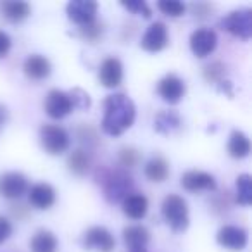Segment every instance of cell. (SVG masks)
Masks as SVG:
<instances>
[{"label":"cell","instance_id":"obj_1","mask_svg":"<svg viewBox=\"0 0 252 252\" xmlns=\"http://www.w3.org/2000/svg\"><path fill=\"white\" fill-rule=\"evenodd\" d=\"M137 107L133 100L126 94L107 95L104 100V118H102V130L111 137L125 133L135 123Z\"/></svg>","mask_w":252,"mask_h":252},{"label":"cell","instance_id":"obj_2","mask_svg":"<svg viewBox=\"0 0 252 252\" xmlns=\"http://www.w3.org/2000/svg\"><path fill=\"white\" fill-rule=\"evenodd\" d=\"M104 197L107 202H123L133 190V178L126 169H107L100 176Z\"/></svg>","mask_w":252,"mask_h":252},{"label":"cell","instance_id":"obj_3","mask_svg":"<svg viewBox=\"0 0 252 252\" xmlns=\"http://www.w3.org/2000/svg\"><path fill=\"white\" fill-rule=\"evenodd\" d=\"M161 213L166 223L173 228L175 231L187 230L190 220H189V204L178 193H169L162 199Z\"/></svg>","mask_w":252,"mask_h":252},{"label":"cell","instance_id":"obj_4","mask_svg":"<svg viewBox=\"0 0 252 252\" xmlns=\"http://www.w3.org/2000/svg\"><path fill=\"white\" fill-rule=\"evenodd\" d=\"M40 142L50 156H61L71 145V137L66 128L59 125H43L40 128Z\"/></svg>","mask_w":252,"mask_h":252},{"label":"cell","instance_id":"obj_5","mask_svg":"<svg viewBox=\"0 0 252 252\" xmlns=\"http://www.w3.org/2000/svg\"><path fill=\"white\" fill-rule=\"evenodd\" d=\"M221 28L228 33L238 36V38L249 40L252 36V9L251 7H238L235 11L228 12L220 21Z\"/></svg>","mask_w":252,"mask_h":252},{"label":"cell","instance_id":"obj_6","mask_svg":"<svg viewBox=\"0 0 252 252\" xmlns=\"http://www.w3.org/2000/svg\"><path fill=\"white\" fill-rule=\"evenodd\" d=\"M83 247L87 251H98V252H112L116 247L114 235L105 226H90L83 233Z\"/></svg>","mask_w":252,"mask_h":252},{"label":"cell","instance_id":"obj_7","mask_svg":"<svg viewBox=\"0 0 252 252\" xmlns=\"http://www.w3.org/2000/svg\"><path fill=\"white\" fill-rule=\"evenodd\" d=\"M187 92V85L185 80L178 76L175 73H168L159 80L158 83V94L168 104H178L183 98Z\"/></svg>","mask_w":252,"mask_h":252},{"label":"cell","instance_id":"obj_8","mask_svg":"<svg viewBox=\"0 0 252 252\" xmlns=\"http://www.w3.org/2000/svg\"><path fill=\"white\" fill-rule=\"evenodd\" d=\"M216 240L228 251H244L247 247L249 233L245 228L237 226V224H224L218 230Z\"/></svg>","mask_w":252,"mask_h":252},{"label":"cell","instance_id":"obj_9","mask_svg":"<svg viewBox=\"0 0 252 252\" xmlns=\"http://www.w3.org/2000/svg\"><path fill=\"white\" fill-rule=\"evenodd\" d=\"M98 11V4L95 0H71L66 5L67 18L76 25L85 26L95 21Z\"/></svg>","mask_w":252,"mask_h":252},{"label":"cell","instance_id":"obj_10","mask_svg":"<svg viewBox=\"0 0 252 252\" xmlns=\"http://www.w3.org/2000/svg\"><path fill=\"white\" fill-rule=\"evenodd\" d=\"M28 192V178L19 171H7L0 175V195L5 199H19Z\"/></svg>","mask_w":252,"mask_h":252},{"label":"cell","instance_id":"obj_11","mask_svg":"<svg viewBox=\"0 0 252 252\" xmlns=\"http://www.w3.org/2000/svg\"><path fill=\"white\" fill-rule=\"evenodd\" d=\"M69 94L59 88H52L45 97V112L52 119H63L73 111Z\"/></svg>","mask_w":252,"mask_h":252},{"label":"cell","instance_id":"obj_12","mask_svg":"<svg viewBox=\"0 0 252 252\" xmlns=\"http://www.w3.org/2000/svg\"><path fill=\"white\" fill-rule=\"evenodd\" d=\"M168 42H169V35L166 25L162 21H156L144 33V36L140 40V45L142 49L149 50V52H159V50H162L168 45Z\"/></svg>","mask_w":252,"mask_h":252},{"label":"cell","instance_id":"obj_13","mask_svg":"<svg viewBox=\"0 0 252 252\" xmlns=\"http://www.w3.org/2000/svg\"><path fill=\"white\" fill-rule=\"evenodd\" d=\"M218 45L216 32L211 28H197L190 35V49L197 57H207Z\"/></svg>","mask_w":252,"mask_h":252},{"label":"cell","instance_id":"obj_14","mask_svg":"<svg viewBox=\"0 0 252 252\" xmlns=\"http://www.w3.org/2000/svg\"><path fill=\"white\" fill-rule=\"evenodd\" d=\"M98 80L105 88H116L123 81V63L118 57H107L98 67Z\"/></svg>","mask_w":252,"mask_h":252},{"label":"cell","instance_id":"obj_15","mask_svg":"<svg viewBox=\"0 0 252 252\" xmlns=\"http://www.w3.org/2000/svg\"><path fill=\"white\" fill-rule=\"evenodd\" d=\"M182 187L189 192H199V190H214L216 180L211 173L190 169L182 175Z\"/></svg>","mask_w":252,"mask_h":252},{"label":"cell","instance_id":"obj_16","mask_svg":"<svg viewBox=\"0 0 252 252\" xmlns=\"http://www.w3.org/2000/svg\"><path fill=\"white\" fill-rule=\"evenodd\" d=\"M28 199L36 209H49L56 202V189L47 182L35 183L32 189H28Z\"/></svg>","mask_w":252,"mask_h":252},{"label":"cell","instance_id":"obj_17","mask_svg":"<svg viewBox=\"0 0 252 252\" xmlns=\"http://www.w3.org/2000/svg\"><path fill=\"white\" fill-rule=\"evenodd\" d=\"M23 69H25V74L30 80H43L52 71V64L42 54H32L25 59Z\"/></svg>","mask_w":252,"mask_h":252},{"label":"cell","instance_id":"obj_18","mask_svg":"<svg viewBox=\"0 0 252 252\" xmlns=\"http://www.w3.org/2000/svg\"><path fill=\"white\" fill-rule=\"evenodd\" d=\"M121 204L123 213L131 220H142L149 211V199L144 193H130Z\"/></svg>","mask_w":252,"mask_h":252},{"label":"cell","instance_id":"obj_19","mask_svg":"<svg viewBox=\"0 0 252 252\" xmlns=\"http://www.w3.org/2000/svg\"><path fill=\"white\" fill-rule=\"evenodd\" d=\"M57 237L47 228H40L33 233L30 240V249L32 252H56L57 251Z\"/></svg>","mask_w":252,"mask_h":252},{"label":"cell","instance_id":"obj_20","mask_svg":"<svg viewBox=\"0 0 252 252\" xmlns=\"http://www.w3.org/2000/svg\"><path fill=\"white\" fill-rule=\"evenodd\" d=\"M0 11H2V16L7 18L9 21L18 23L28 18L32 7L28 2H23V0H4V2H0Z\"/></svg>","mask_w":252,"mask_h":252},{"label":"cell","instance_id":"obj_21","mask_svg":"<svg viewBox=\"0 0 252 252\" xmlns=\"http://www.w3.org/2000/svg\"><path fill=\"white\" fill-rule=\"evenodd\" d=\"M144 173L151 182L162 183L169 176V162L162 156H154L145 162Z\"/></svg>","mask_w":252,"mask_h":252},{"label":"cell","instance_id":"obj_22","mask_svg":"<svg viewBox=\"0 0 252 252\" xmlns=\"http://www.w3.org/2000/svg\"><path fill=\"white\" fill-rule=\"evenodd\" d=\"M123 240L130 249L145 247L151 240V231L144 224H130L123 230Z\"/></svg>","mask_w":252,"mask_h":252},{"label":"cell","instance_id":"obj_23","mask_svg":"<svg viewBox=\"0 0 252 252\" xmlns=\"http://www.w3.org/2000/svg\"><path fill=\"white\" fill-rule=\"evenodd\" d=\"M182 126V118L176 111H161L154 118V130L158 133L169 135Z\"/></svg>","mask_w":252,"mask_h":252},{"label":"cell","instance_id":"obj_24","mask_svg":"<svg viewBox=\"0 0 252 252\" xmlns=\"http://www.w3.org/2000/svg\"><path fill=\"white\" fill-rule=\"evenodd\" d=\"M228 154L235 159H244L251 154V140L240 130H233L228 138Z\"/></svg>","mask_w":252,"mask_h":252},{"label":"cell","instance_id":"obj_25","mask_svg":"<svg viewBox=\"0 0 252 252\" xmlns=\"http://www.w3.org/2000/svg\"><path fill=\"white\" fill-rule=\"evenodd\" d=\"M67 168L78 176L87 175V171L90 169V156H88V152L83 151V149H76V151L71 152L69 158H67Z\"/></svg>","mask_w":252,"mask_h":252},{"label":"cell","instance_id":"obj_26","mask_svg":"<svg viewBox=\"0 0 252 252\" xmlns=\"http://www.w3.org/2000/svg\"><path fill=\"white\" fill-rule=\"evenodd\" d=\"M237 202L242 206L252 204V176L249 173L237 176Z\"/></svg>","mask_w":252,"mask_h":252},{"label":"cell","instance_id":"obj_27","mask_svg":"<svg viewBox=\"0 0 252 252\" xmlns=\"http://www.w3.org/2000/svg\"><path fill=\"white\" fill-rule=\"evenodd\" d=\"M158 7L159 11L164 12L166 16H171V18H178L187 11V5L180 0H159Z\"/></svg>","mask_w":252,"mask_h":252},{"label":"cell","instance_id":"obj_28","mask_svg":"<svg viewBox=\"0 0 252 252\" xmlns=\"http://www.w3.org/2000/svg\"><path fill=\"white\" fill-rule=\"evenodd\" d=\"M140 152L135 147H121L119 149V162H121L125 168H133L140 162Z\"/></svg>","mask_w":252,"mask_h":252},{"label":"cell","instance_id":"obj_29","mask_svg":"<svg viewBox=\"0 0 252 252\" xmlns=\"http://www.w3.org/2000/svg\"><path fill=\"white\" fill-rule=\"evenodd\" d=\"M121 5L128 11L135 12V14H142L144 18H151L152 9L145 0H123Z\"/></svg>","mask_w":252,"mask_h":252},{"label":"cell","instance_id":"obj_30","mask_svg":"<svg viewBox=\"0 0 252 252\" xmlns=\"http://www.w3.org/2000/svg\"><path fill=\"white\" fill-rule=\"evenodd\" d=\"M67 94H69V98H71V104H73V107L85 111V109H88L92 105L90 95H88L85 90H81V88H73V90L67 92Z\"/></svg>","mask_w":252,"mask_h":252},{"label":"cell","instance_id":"obj_31","mask_svg":"<svg viewBox=\"0 0 252 252\" xmlns=\"http://www.w3.org/2000/svg\"><path fill=\"white\" fill-rule=\"evenodd\" d=\"M80 33L85 40H88V42H97V40L102 36V33H104V28H102L100 23L94 21V23H90V25L81 26Z\"/></svg>","mask_w":252,"mask_h":252},{"label":"cell","instance_id":"obj_32","mask_svg":"<svg viewBox=\"0 0 252 252\" xmlns=\"http://www.w3.org/2000/svg\"><path fill=\"white\" fill-rule=\"evenodd\" d=\"M224 76V66L221 63H213V64H207L204 67V78L207 81H214V83H220Z\"/></svg>","mask_w":252,"mask_h":252},{"label":"cell","instance_id":"obj_33","mask_svg":"<svg viewBox=\"0 0 252 252\" xmlns=\"http://www.w3.org/2000/svg\"><path fill=\"white\" fill-rule=\"evenodd\" d=\"M12 235V223L5 216L0 214V244H4Z\"/></svg>","mask_w":252,"mask_h":252},{"label":"cell","instance_id":"obj_34","mask_svg":"<svg viewBox=\"0 0 252 252\" xmlns=\"http://www.w3.org/2000/svg\"><path fill=\"white\" fill-rule=\"evenodd\" d=\"M11 45H12V40L4 30H0V57H5L11 50Z\"/></svg>","mask_w":252,"mask_h":252},{"label":"cell","instance_id":"obj_35","mask_svg":"<svg viewBox=\"0 0 252 252\" xmlns=\"http://www.w3.org/2000/svg\"><path fill=\"white\" fill-rule=\"evenodd\" d=\"M7 119H9V109H7V105L0 102V130L5 126Z\"/></svg>","mask_w":252,"mask_h":252},{"label":"cell","instance_id":"obj_36","mask_svg":"<svg viewBox=\"0 0 252 252\" xmlns=\"http://www.w3.org/2000/svg\"><path fill=\"white\" fill-rule=\"evenodd\" d=\"M218 90H220V92H226L228 95H233V94H231V83H230V81L221 80L220 83H218Z\"/></svg>","mask_w":252,"mask_h":252},{"label":"cell","instance_id":"obj_37","mask_svg":"<svg viewBox=\"0 0 252 252\" xmlns=\"http://www.w3.org/2000/svg\"><path fill=\"white\" fill-rule=\"evenodd\" d=\"M128 252H147V249H145V247H137V249H130Z\"/></svg>","mask_w":252,"mask_h":252}]
</instances>
